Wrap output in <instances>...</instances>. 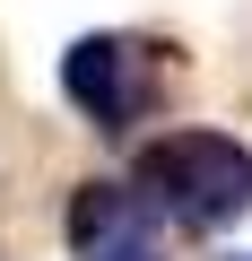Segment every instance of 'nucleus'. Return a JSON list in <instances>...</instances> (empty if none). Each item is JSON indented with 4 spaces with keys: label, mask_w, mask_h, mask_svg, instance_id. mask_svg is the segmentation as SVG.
<instances>
[{
    "label": "nucleus",
    "mask_w": 252,
    "mask_h": 261,
    "mask_svg": "<svg viewBox=\"0 0 252 261\" xmlns=\"http://www.w3.org/2000/svg\"><path fill=\"white\" fill-rule=\"evenodd\" d=\"M131 200L165 209L191 235H217V226H235L252 209V148L226 140V130H165L131 166Z\"/></svg>",
    "instance_id": "1"
},
{
    "label": "nucleus",
    "mask_w": 252,
    "mask_h": 261,
    "mask_svg": "<svg viewBox=\"0 0 252 261\" xmlns=\"http://www.w3.org/2000/svg\"><path fill=\"white\" fill-rule=\"evenodd\" d=\"M148 87H157V53L139 35H78L61 53V96L96 130H131L139 105H148Z\"/></svg>",
    "instance_id": "2"
},
{
    "label": "nucleus",
    "mask_w": 252,
    "mask_h": 261,
    "mask_svg": "<svg viewBox=\"0 0 252 261\" xmlns=\"http://www.w3.org/2000/svg\"><path fill=\"white\" fill-rule=\"evenodd\" d=\"M70 252L78 261H165L148 235V209L122 183H78L70 192Z\"/></svg>",
    "instance_id": "3"
}]
</instances>
